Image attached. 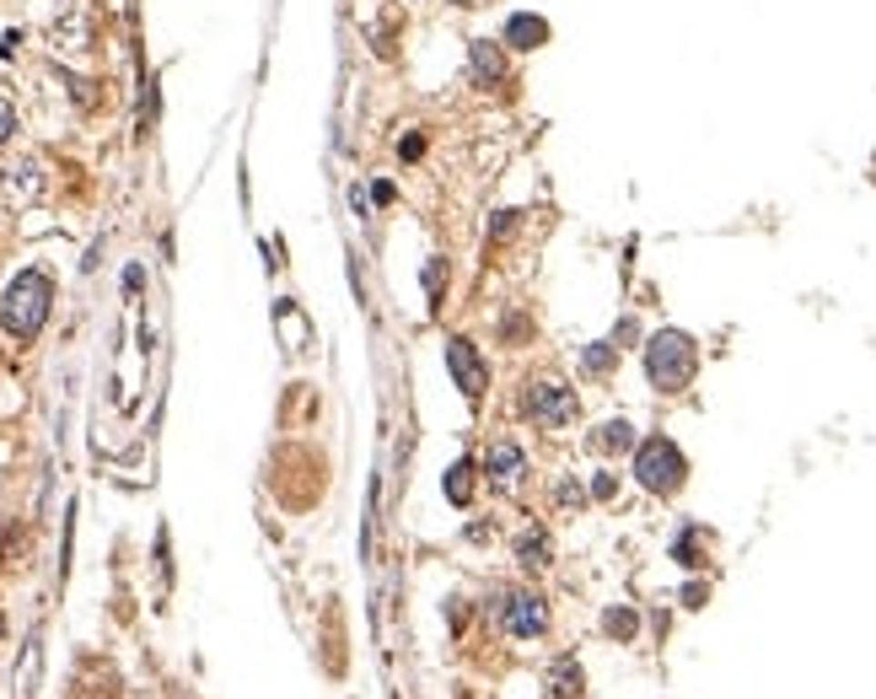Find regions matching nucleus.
<instances>
[{"mask_svg":"<svg viewBox=\"0 0 876 699\" xmlns=\"http://www.w3.org/2000/svg\"><path fill=\"white\" fill-rule=\"evenodd\" d=\"M683 473H689V463H683V452H678L667 436H650L640 452H635V479H640L650 495H672V490L683 484Z\"/></svg>","mask_w":876,"mask_h":699,"instance_id":"7ed1b4c3","label":"nucleus"},{"mask_svg":"<svg viewBox=\"0 0 876 699\" xmlns=\"http://www.w3.org/2000/svg\"><path fill=\"white\" fill-rule=\"evenodd\" d=\"M527 414L543 425V431H559L576 420V393L565 382H532L527 388Z\"/></svg>","mask_w":876,"mask_h":699,"instance_id":"20e7f679","label":"nucleus"},{"mask_svg":"<svg viewBox=\"0 0 876 699\" xmlns=\"http://www.w3.org/2000/svg\"><path fill=\"white\" fill-rule=\"evenodd\" d=\"M591 490H597V495H602V501H608V495H613V490H619V484H613V473H597V479H591Z\"/></svg>","mask_w":876,"mask_h":699,"instance_id":"6ab92c4d","label":"nucleus"},{"mask_svg":"<svg viewBox=\"0 0 876 699\" xmlns=\"http://www.w3.org/2000/svg\"><path fill=\"white\" fill-rule=\"evenodd\" d=\"M645 371H650V382H656L661 393L689 388V377H694V339L678 334V329H661V334L645 345Z\"/></svg>","mask_w":876,"mask_h":699,"instance_id":"f03ea898","label":"nucleus"},{"mask_svg":"<svg viewBox=\"0 0 876 699\" xmlns=\"http://www.w3.org/2000/svg\"><path fill=\"white\" fill-rule=\"evenodd\" d=\"M468 495H473V463L458 458V463L447 468V501H458V506H463Z\"/></svg>","mask_w":876,"mask_h":699,"instance_id":"ddd939ff","label":"nucleus"},{"mask_svg":"<svg viewBox=\"0 0 876 699\" xmlns=\"http://www.w3.org/2000/svg\"><path fill=\"white\" fill-rule=\"evenodd\" d=\"M11 129H16V108L0 103V140H11Z\"/></svg>","mask_w":876,"mask_h":699,"instance_id":"a211bd4d","label":"nucleus"},{"mask_svg":"<svg viewBox=\"0 0 876 699\" xmlns=\"http://www.w3.org/2000/svg\"><path fill=\"white\" fill-rule=\"evenodd\" d=\"M473 81H478V86H500V81H506V55H500V44L473 38Z\"/></svg>","mask_w":876,"mask_h":699,"instance_id":"6e6552de","label":"nucleus"},{"mask_svg":"<svg viewBox=\"0 0 876 699\" xmlns=\"http://www.w3.org/2000/svg\"><path fill=\"white\" fill-rule=\"evenodd\" d=\"M49 301H55V286L44 269H22L11 286H5V301H0V323L11 339H33L49 318Z\"/></svg>","mask_w":876,"mask_h":699,"instance_id":"f257e3e1","label":"nucleus"},{"mask_svg":"<svg viewBox=\"0 0 876 699\" xmlns=\"http://www.w3.org/2000/svg\"><path fill=\"white\" fill-rule=\"evenodd\" d=\"M602 624H608V635H613V641H635V630H640V619H635L629 608H608V619H602Z\"/></svg>","mask_w":876,"mask_h":699,"instance_id":"2eb2a0df","label":"nucleus"},{"mask_svg":"<svg viewBox=\"0 0 876 699\" xmlns=\"http://www.w3.org/2000/svg\"><path fill=\"white\" fill-rule=\"evenodd\" d=\"M0 188H5L11 205H33V199L44 194V167H38L33 157H22V162H11V167L0 173Z\"/></svg>","mask_w":876,"mask_h":699,"instance_id":"0eeeda50","label":"nucleus"},{"mask_svg":"<svg viewBox=\"0 0 876 699\" xmlns=\"http://www.w3.org/2000/svg\"><path fill=\"white\" fill-rule=\"evenodd\" d=\"M447 366H452V377H458L463 399H468V404H478V399H484V388H489V371H484V360L473 355L468 339H452V345H447Z\"/></svg>","mask_w":876,"mask_h":699,"instance_id":"423d86ee","label":"nucleus"},{"mask_svg":"<svg viewBox=\"0 0 876 699\" xmlns=\"http://www.w3.org/2000/svg\"><path fill=\"white\" fill-rule=\"evenodd\" d=\"M581 360H586V371H591V377H602V371L613 366V350H608V345H591Z\"/></svg>","mask_w":876,"mask_h":699,"instance_id":"dca6fc26","label":"nucleus"},{"mask_svg":"<svg viewBox=\"0 0 876 699\" xmlns=\"http://www.w3.org/2000/svg\"><path fill=\"white\" fill-rule=\"evenodd\" d=\"M495 619L506 624V635L532 641V635H543V624H549V608H543L532 592H511V597H495Z\"/></svg>","mask_w":876,"mask_h":699,"instance_id":"39448f33","label":"nucleus"},{"mask_svg":"<svg viewBox=\"0 0 876 699\" xmlns=\"http://www.w3.org/2000/svg\"><path fill=\"white\" fill-rule=\"evenodd\" d=\"M517 554H522V565H527V571H543L554 549H549V538H543V532H527L522 543H517Z\"/></svg>","mask_w":876,"mask_h":699,"instance_id":"4468645a","label":"nucleus"},{"mask_svg":"<svg viewBox=\"0 0 876 699\" xmlns=\"http://www.w3.org/2000/svg\"><path fill=\"white\" fill-rule=\"evenodd\" d=\"M0 635H5V619H0Z\"/></svg>","mask_w":876,"mask_h":699,"instance_id":"4be33fe9","label":"nucleus"},{"mask_svg":"<svg viewBox=\"0 0 876 699\" xmlns=\"http://www.w3.org/2000/svg\"><path fill=\"white\" fill-rule=\"evenodd\" d=\"M629 441H635V425H629V420H608V425L591 436V447H597V452H624Z\"/></svg>","mask_w":876,"mask_h":699,"instance_id":"9b49d317","label":"nucleus"},{"mask_svg":"<svg viewBox=\"0 0 876 699\" xmlns=\"http://www.w3.org/2000/svg\"><path fill=\"white\" fill-rule=\"evenodd\" d=\"M549 38V22L543 16H527V11H517L511 22H506V44H517V49H538Z\"/></svg>","mask_w":876,"mask_h":699,"instance_id":"9d476101","label":"nucleus"},{"mask_svg":"<svg viewBox=\"0 0 876 699\" xmlns=\"http://www.w3.org/2000/svg\"><path fill=\"white\" fill-rule=\"evenodd\" d=\"M463 5H484V0H463Z\"/></svg>","mask_w":876,"mask_h":699,"instance_id":"412c9836","label":"nucleus"},{"mask_svg":"<svg viewBox=\"0 0 876 699\" xmlns=\"http://www.w3.org/2000/svg\"><path fill=\"white\" fill-rule=\"evenodd\" d=\"M398 151H404V157H409V162H414V157H419V151H425V140H419V135H409V140H404V146H398Z\"/></svg>","mask_w":876,"mask_h":699,"instance_id":"aec40b11","label":"nucleus"},{"mask_svg":"<svg viewBox=\"0 0 876 699\" xmlns=\"http://www.w3.org/2000/svg\"><path fill=\"white\" fill-rule=\"evenodd\" d=\"M549 689H554L559 699L581 694V667H576L570 656H565V662H554V667H549Z\"/></svg>","mask_w":876,"mask_h":699,"instance_id":"f8f14e48","label":"nucleus"},{"mask_svg":"<svg viewBox=\"0 0 876 699\" xmlns=\"http://www.w3.org/2000/svg\"><path fill=\"white\" fill-rule=\"evenodd\" d=\"M441 280H447V264H441V258H436V264H430V269H425V286H430V296H441Z\"/></svg>","mask_w":876,"mask_h":699,"instance_id":"f3484780","label":"nucleus"},{"mask_svg":"<svg viewBox=\"0 0 876 699\" xmlns=\"http://www.w3.org/2000/svg\"><path fill=\"white\" fill-rule=\"evenodd\" d=\"M489 479L506 484V490L522 484V447H517V441H495V447H489Z\"/></svg>","mask_w":876,"mask_h":699,"instance_id":"1a4fd4ad","label":"nucleus"}]
</instances>
